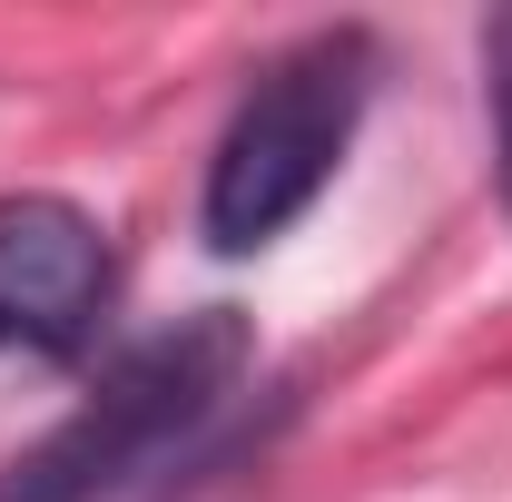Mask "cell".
Instances as JSON below:
<instances>
[{
    "label": "cell",
    "mask_w": 512,
    "mask_h": 502,
    "mask_svg": "<svg viewBox=\"0 0 512 502\" xmlns=\"http://www.w3.org/2000/svg\"><path fill=\"white\" fill-rule=\"evenodd\" d=\"M109 306V227L69 197H0V345L69 355Z\"/></svg>",
    "instance_id": "obj_3"
},
{
    "label": "cell",
    "mask_w": 512,
    "mask_h": 502,
    "mask_svg": "<svg viewBox=\"0 0 512 502\" xmlns=\"http://www.w3.org/2000/svg\"><path fill=\"white\" fill-rule=\"evenodd\" d=\"M365 79H375L365 30H316V40H296L256 69L217 158H207V197H197L207 247L247 256L316 207L325 178L345 168L355 119H365Z\"/></svg>",
    "instance_id": "obj_1"
},
{
    "label": "cell",
    "mask_w": 512,
    "mask_h": 502,
    "mask_svg": "<svg viewBox=\"0 0 512 502\" xmlns=\"http://www.w3.org/2000/svg\"><path fill=\"white\" fill-rule=\"evenodd\" d=\"M237 365H247V325H237L227 306H207V315H188V325H168V335H148L119 375H109V394L40 453L30 502H79V493H99V483H119V473H148L178 434H197V424L227 404Z\"/></svg>",
    "instance_id": "obj_2"
},
{
    "label": "cell",
    "mask_w": 512,
    "mask_h": 502,
    "mask_svg": "<svg viewBox=\"0 0 512 502\" xmlns=\"http://www.w3.org/2000/svg\"><path fill=\"white\" fill-rule=\"evenodd\" d=\"M483 60H493V109H503V188H512V10L483 30Z\"/></svg>",
    "instance_id": "obj_4"
}]
</instances>
